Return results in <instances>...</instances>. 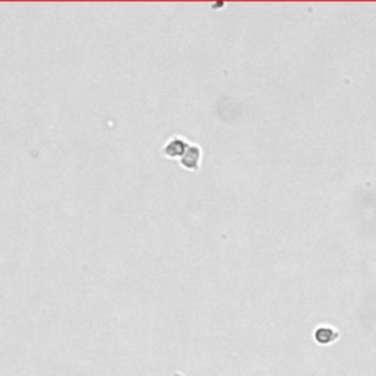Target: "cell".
<instances>
[{
    "label": "cell",
    "instance_id": "1",
    "mask_svg": "<svg viewBox=\"0 0 376 376\" xmlns=\"http://www.w3.org/2000/svg\"><path fill=\"white\" fill-rule=\"evenodd\" d=\"M200 160H201V149L197 144H190L185 153L181 156L180 163L182 168L188 170H197L200 166Z\"/></svg>",
    "mask_w": 376,
    "mask_h": 376
},
{
    "label": "cell",
    "instance_id": "2",
    "mask_svg": "<svg viewBox=\"0 0 376 376\" xmlns=\"http://www.w3.org/2000/svg\"><path fill=\"white\" fill-rule=\"evenodd\" d=\"M188 146H190V143L185 138L177 135V137H172L168 143L165 144L162 152L166 157H170V159H181V156L185 153Z\"/></svg>",
    "mask_w": 376,
    "mask_h": 376
},
{
    "label": "cell",
    "instance_id": "3",
    "mask_svg": "<svg viewBox=\"0 0 376 376\" xmlns=\"http://www.w3.org/2000/svg\"><path fill=\"white\" fill-rule=\"evenodd\" d=\"M337 332L331 328H319L316 331V339L317 342L321 344H328V342H332L335 338H337Z\"/></svg>",
    "mask_w": 376,
    "mask_h": 376
}]
</instances>
